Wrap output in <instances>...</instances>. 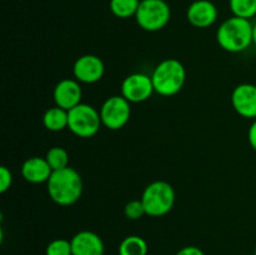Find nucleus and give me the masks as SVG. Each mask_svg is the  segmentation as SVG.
<instances>
[{"instance_id":"1","label":"nucleus","mask_w":256,"mask_h":255,"mask_svg":"<svg viewBox=\"0 0 256 255\" xmlns=\"http://www.w3.org/2000/svg\"><path fill=\"white\" fill-rule=\"evenodd\" d=\"M48 192L56 204L68 206L80 199L82 194V180L79 172L72 168L52 172L48 180Z\"/></svg>"},{"instance_id":"2","label":"nucleus","mask_w":256,"mask_h":255,"mask_svg":"<svg viewBox=\"0 0 256 255\" xmlns=\"http://www.w3.org/2000/svg\"><path fill=\"white\" fill-rule=\"evenodd\" d=\"M216 40L226 52H244L252 42V24L250 20L242 18H230L218 29Z\"/></svg>"},{"instance_id":"3","label":"nucleus","mask_w":256,"mask_h":255,"mask_svg":"<svg viewBox=\"0 0 256 255\" xmlns=\"http://www.w3.org/2000/svg\"><path fill=\"white\" fill-rule=\"evenodd\" d=\"M186 79L185 68L179 60L166 59L158 64L152 72L154 90L162 96H172L182 89Z\"/></svg>"},{"instance_id":"4","label":"nucleus","mask_w":256,"mask_h":255,"mask_svg":"<svg viewBox=\"0 0 256 255\" xmlns=\"http://www.w3.org/2000/svg\"><path fill=\"white\" fill-rule=\"evenodd\" d=\"M142 202L145 206L146 215L162 216L172 209L175 204L174 188L166 182L158 180L145 188Z\"/></svg>"},{"instance_id":"5","label":"nucleus","mask_w":256,"mask_h":255,"mask_svg":"<svg viewBox=\"0 0 256 255\" xmlns=\"http://www.w3.org/2000/svg\"><path fill=\"white\" fill-rule=\"evenodd\" d=\"M170 16V6L164 0H142L135 19L146 32H158L169 22Z\"/></svg>"},{"instance_id":"6","label":"nucleus","mask_w":256,"mask_h":255,"mask_svg":"<svg viewBox=\"0 0 256 255\" xmlns=\"http://www.w3.org/2000/svg\"><path fill=\"white\" fill-rule=\"evenodd\" d=\"M100 112L89 104L80 102L69 110V128L72 134L79 138H92L99 132L102 125Z\"/></svg>"},{"instance_id":"7","label":"nucleus","mask_w":256,"mask_h":255,"mask_svg":"<svg viewBox=\"0 0 256 255\" xmlns=\"http://www.w3.org/2000/svg\"><path fill=\"white\" fill-rule=\"evenodd\" d=\"M132 114L130 102L124 96L114 95L106 99L100 109L102 125L110 130H119L128 124Z\"/></svg>"},{"instance_id":"8","label":"nucleus","mask_w":256,"mask_h":255,"mask_svg":"<svg viewBox=\"0 0 256 255\" xmlns=\"http://www.w3.org/2000/svg\"><path fill=\"white\" fill-rule=\"evenodd\" d=\"M152 76L135 72L124 79L122 84V95L130 102H142L154 92Z\"/></svg>"},{"instance_id":"9","label":"nucleus","mask_w":256,"mask_h":255,"mask_svg":"<svg viewBox=\"0 0 256 255\" xmlns=\"http://www.w3.org/2000/svg\"><path fill=\"white\" fill-rule=\"evenodd\" d=\"M74 76L76 78L78 82H85V84H94L99 82L102 78L105 72L104 62L96 55H82L75 62L74 68Z\"/></svg>"},{"instance_id":"10","label":"nucleus","mask_w":256,"mask_h":255,"mask_svg":"<svg viewBox=\"0 0 256 255\" xmlns=\"http://www.w3.org/2000/svg\"><path fill=\"white\" fill-rule=\"evenodd\" d=\"M232 104L242 116L248 119L256 118V85H238L232 94Z\"/></svg>"},{"instance_id":"11","label":"nucleus","mask_w":256,"mask_h":255,"mask_svg":"<svg viewBox=\"0 0 256 255\" xmlns=\"http://www.w3.org/2000/svg\"><path fill=\"white\" fill-rule=\"evenodd\" d=\"M82 92L78 80L64 79L56 84L54 89V100L56 106L72 110L82 102Z\"/></svg>"},{"instance_id":"12","label":"nucleus","mask_w":256,"mask_h":255,"mask_svg":"<svg viewBox=\"0 0 256 255\" xmlns=\"http://www.w3.org/2000/svg\"><path fill=\"white\" fill-rule=\"evenodd\" d=\"M186 18L195 28H209L216 22L218 9L210 0H196L188 8Z\"/></svg>"},{"instance_id":"13","label":"nucleus","mask_w":256,"mask_h":255,"mask_svg":"<svg viewBox=\"0 0 256 255\" xmlns=\"http://www.w3.org/2000/svg\"><path fill=\"white\" fill-rule=\"evenodd\" d=\"M72 255H104V242L95 232L84 230L72 236Z\"/></svg>"},{"instance_id":"14","label":"nucleus","mask_w":256,"mask_h":255,"mask_svg":"<svg viewBox=\"0 0 256 255\" xmlns=\"http://www.w3.org/2000/svg\"><path fill=\"white\" fill-rule=\"evenodd\" d=\"M22 174L26 182H32V184H40V182H48L52 174V169L50 168L46 159L32 156L24 162L22 166Z\"/></svg>"},{"instance_id":"15","label":"nucleus","mask_w":256,"mask_h":255,"mask_svg":"<svg viewBox=\"0 0 256 255\" xmlns=\"http://www.w3.org/2000/svg\"><path fill=\"white\" fill-rule=\"evenodd\" d=\"M44 126L50 132H60L69 125V112L62 108H50L42 116Z\"/></svg>"},{"instance_id":"16","label":"nucleus","mask_w":256,"mask_h":255,"mask_svg":"<svg viewBox=\"0 0 256 255\" xmlns=\"http://www.w3.org/2000/svg\"><path fill=\"white\" fill-rule=\"evenodd\" d=\"M148 244L142 236L130 235L119 245V255H146Z\"/></svg>"},{"instance_id":"17","label":"nucleus","mask_w":256,"mask_h":255,"mask_svg":"<svg viewBox=\"0 0 256 255\" xmlns=\"http://www.w3.org/2000/svg\"><path fill=\"white\" fill-rule=\"evenodd\" d=\"M142 0H110V10L112 14L122 19H128L136 15Z\"/></svg>"},{"instance_id":"18","label":"nucleus","mask_w":256,"mask_h":255,"mask_svg":"<svg viewBox=\"0 0 256 255\" xmlns=\"http://www.w3.org/2000/svg\"><path fill=\"white\" fill-rule=\"evenodd\" d=\"M45 159L49 162L52 172L65 169V168L69 166V154H68L66 150L60 146H54L48 150Z\"/></svg>"},{"instance_id":"19","label":"nucleus","mask_w":256,"mask_h":255,"mask_svg":"<svg viewBox=\"0 0 256 255\" xmlns=\"http://www.w3.org/2000/svg\"><path fill=\"white\" fill-rule=\"evenodd\" d=\"M229 5L234 16L250 20L256 15V0H230Z\"/></svg>"},{"instance_id":"20","label":"nucleus","mask_w":256,"mask_h":255,"mask_svg":"<svg viewBox=\"0 0 256 255\" xmlns=\"http://www.w3.org/2000/svg\"><path fill=\"white\" fill-rule=\"evenodd\" d=\"M46 255H72V242L66 239H55L46 246Z\"/></svg>"},{"instance_id":"21","label":"nucleus","mask_w":256,"mask_h":255,"mask_svg":"<svg viewBox=\"0 0 256 255\" xmlns=\"http://www.w3.org/2000/svg\"><path fill=\"white\" fill-rule=\"evenodd\" d=\"M125 216L130 220H138L140 218H142L144 215H146L145 212V206L142 204V199L140 200H132V202H128L125 205Z\"/></svg>"},{"instance_id":"22","label":"nucleus","mask_w":256,"mask_h":255,"mask_svg":"<svg viewBox=\"0 0 256 255\" xmlns=\"http://www.w3.org/2000/svg\"><path fill=\"white\" fill-rule=\"evenodd\" d=\"M12 182V174L6 166H0V192H5L10 189Z\"/></svg>"},{"instance_id":"23","label":"nucleus","mask_w":256,"mask_h":255,"mask_svg":"<svg viewBox=\"0 0 256 255\" xmlns=\"http://www.w3.org/2000/svg\"><path fill=\"white\" fill-rule=\"evenodd\" d=\"M175 255H205L200 248L198 246H185L180 249Z\"/></svg>"},{"instance_id":"24","label":"nucleus","mask_w":256,"mask_h":255,"mask_svg":"<svg viewBox=\"0 0 256 255\" xmlns=\"http://www.w3.org/2000/svg\"><path fill=\"white\" fill-rule=\"evenodd\" d=\"M249 142L252 149L256 150V120L252 122L249 129Z\"/></svg>"},{"instance_id":"25","label":"nucleus","mask_w":256,"mask_h":255,"mask_svg":"<svg viewBox=\"0 0 256 255\" xmlns=\"http://www.w3.org/2000/svg\"><path fill=\"white\" fill-rule=\"evenodd\" d=\"M252 42L256 45V22L252 25Z\"/></svg>"},{"instance_id":"26","label":"nucleus","mask_w":256,"mask_h":255,"mask_svg":"<svg viewBox=\"0 0 256 255\" xmlns=\"http://www.w3.org/2000/svg\"><path fill=\"white\" fill-rule=\"evenodd\" d=\"M254 255H256V246H255V252H254Z\"/></svg>"}]
</instances>
